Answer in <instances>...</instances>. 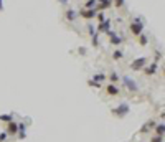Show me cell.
<instances>
[{
	"label": "cell",
	"instance_id": "20",
	"mask_svg": "<svg viewBox=\"0 0 165 142\" xmlns=\"http://www.w3.org/2000/svg\"><path fill=\"white\" fill-rule=\"evenodd\" d=\"M109 81L112 83V84H116V83L119 81V74H117L116 71H111V74H109Z\"/></svg>",
	"mask_w": 165,
	"mask_h": 142
},
{
	"label": "cell",
	"instance_id": "25",
	"mask_svg": "<svg viewBox=\"0 0 165 142\" xmlns=\"http://www.w3.org/2000/svg\"><path fill=\"white\" fill-rule=\"evenodd\" d=\"M162 56H163V55H162V51H155V58H154V61L158 63V61L162 60Z\"/></svg>",
	"mask_w": 165,
	"mask_h": 142
},
{
	"label": "cell",
	"instance_id": "22",
	"mask_svg": "<svg viewBox=\"0 0 165 142\" xmlns=\"http://www.w3.org/2000/svg\"><path fill=\"white\" fill-rule=\"evenodd\" d=\"M96 18H98V22H99V23H102V22H106V20H108V18H106V15L102 13V12H98V13H96Z\"/></svg>",
	"mask_w": 165,
	"mask_h": 142
},
{
	"label": "cell",
	"instance_id": "32",
	"mask_svg": "<svg viewBox=\"0 0 165 142\" xmlns=\"http://www.w3.org/2000/svg\"><path fill=\"white\" fill-rule=\"evenodd\" d=\"M2 3H3V0H0V12L3 10V5H2Z\"/></svg>",
	"mask_w": 165,
	"mask_h": 142
},
{
	"label": "cell",
	"instance_id": "1",
	"mask_svg": "<svg viewBox=\"0 0 165 142\" xmlns=\"http://www.w3.org/2000/svg\"><path fill=\"white\" fill-rule=\"evenodd\" d=\"M144 28H145V23H144V20L140 18V17H135V18L131 22V25H129V30H131V33L134 35V37L142 35Z\"/></svg>",
	"mask_w": 165,
	"mask_h": 142
},
{
	"label": "cell",
	"instance_id": "6",
	"mask_svg": "<svg viewBox=\"0 0 165 142\" xmlns=\"http://www.w3.org/2000/svg\"><path fill=\"white\" fill-rule=\"evenodd\" d=\"M142 71L147 74V76H154L157 71H158V63H150V64H145V66L142 68Z\"/></svg>",
	"mask_w": 165,
	"mask_h": 142
},
{
	"label": "cell",
	"instance_id": "13",
	"mask_svg": "<svg viewBox=\"0 0 165 142\" xmlns=\"http://www.w3.org/2000/svg\"><path fill=\"white\" fill-rule=\"evenodd\" d=\"M18 137L20 139H25L27 137V132H25V122H18Z\"/></svg>",
	"mask_w": 165,
	"mask_h": 142
},
{
	"label": "cell",
	"instance_id": "31",
	"mask_svg": "<svg viewBox=\"0 0 165 142\" xmlns=\"http://www.w3.org/2000/svg\"><path fill=\"white\" fill-rule=\"evenodd\" d=\"M58 2H60L61 5H68V3H69V0H58Z\"/></svg>",
	"mask_w": 165,
	"mask_h": 142
},
{
	"label": "cell",
	"instance_id": "17",
	"mask_svg": "<svg viewBox=\"0 0 165 142\" xmlns=\"http://www.w3.org/2000/svg\"><path fill=\"white\" fill-rule=\"evenodd\" d=\"M124 58V53L121 51V50H116L114 53H112V60L114 61H119V60H122Z\"/></svg>",
	"mask_w": 165,
	"mask_h": 142
},
{
	"label": "cell",
	"instance_id": "10",
	"mask_svg": "<svg viewBox=\"0 0 165 142\" xmlns=\"http://www.w3.org/2000/svg\"><path fill=\"white\" fill-rule=\"evenodd\" d=\"M96 30H98V33H106V32H109V30H111V20H106V22H102V23H99Z\"/></svg>",
	"mask_w": 165,
	"mask_h": 142
},
{
	"label": "cell",
	"instance_id": "7",
	"mask_svg": "<svg viewBox=\"0 0 165 142\" xmlns=\"http://www.w3.org/2000/svg\"><path fill=\"white\" fill-rule=\"evenodd\" d=\"M78 10H74V8H66V12H64V18H66V22L69 23H73L76 22V18H78Z\"/></svg>",
	"mask_w": 165,
	"mask_h": 142
},
{
	"label": "cell",
	"instance_id": "4",
	"mask_svg": "<svg viewBox=\"0 0 165 142\" xmlns=\"http://www.w3.org/2000/svg\"><path fill=\"white\" fill-rule=\"evenodd\" d=\"M147 64V58L145 56H140V58H135V60L131 63V69L132 71H142V68Z\"/></svg>",
	"mask_w": 165,
	"mask_h": 142
},
{
	"label": "cell",
	"instance_id": "16",
	"mask_svg": "<svg viewBox=\"0 0 165 142\" xmlns=\"http://www.w3.org/2000/svg\"><path fill=\"white\" fill-rule=\"evenodd\" d=\"M0 121L5 122V124H8V122L13 121V116H12V114H0Z\"/></svg>",
	"mask_w": 165,
	"mask_h": 142
},
{
	"label": "cell",
	"instance_id": "11",
	"mask_svg": "<svg viewBox=\"0 0 165 142\" xmlns=\"http://www.w3.org/2000/svg\"><path fill=\"white\" fill-rule=\"evenodd\" d=\"M109 43H111V45H114V46H119V45L124 43V38L119 37V35H114V37H111V38H109Z\"/></svg>",
	"mask_w": 165,
	"mask_h": 142
},
{
	"label": "cell",
	"instance_id": "27",
	"mask_svg": "<svg viewBox=\"0 0 165 142\" xmlns=\"http://www.w3.org/2000/svg\"><path fill=\"white\" fill-rule=\"evenodd\" d=\"M150 142H163V135H155L150 139Z\"/></svg>",
	"mask_w": 165,
	"mask_h": 142
},
{
	"label": "cell",
	"instance_id": "19",
	"mask_svg": "<svg viewBox=\"0 0 165 142\" xmlns=\"http://www.w3.org/2000/svg\"><path fill=\"white\" fill-rule=\"evenodd\" d=\"M92 79L98 81V83H102V81H106V74L104 73H96V74L92 76Z\"/></svg>",
	"mask_w": 165,
	"mask_h": 142
},
{
	"label": "cell",
	"instance_id": "3",
	"mask_svg": "<svg viewBox=\"0 0 165 142\" xmlns=\"http://www.w3.org/2000/svg\"><path fill=\"white\" fill-rule=\"evenodd\" d=\"M122 83H124V86H126L131 93H137V91H139V84L131 78V76H124V78H122Z\"/></svg>",
	"mask_w": 165,
	"mask_h": 142
},
{
	"label": "cell",
	"instance_id": "2",
	"mask_svg": "<svg viewBox=\"0 0 165 142\" xmlns=\"http://www.w3.org/2000/svg\"><path fill=\"white\" fill-rule=\"evenodd\" d=\"M129 111H131V106L127 103H121L117 108H112V114L116 117H119V119H122V117H126L129 114Z\"/></svg>",
	"mask_w": 165,
	"mask_h": 142
},
{
	"label": "cell",
	"instance_id": "5",
	"mask_svg": "<svg viewBox=\"0 0 165 142\" xmlns=\"http://www.w3.org/2000/svg\"><path fill=\"white\" fill-rule=\"evenodd\" d=\"M96 13L98 12L94 10V8H81L78 12V15L81 17V18H84V20H92V18H96Z\"/></svg>",
	"mask_w": 165,
	"mask_h": 142
},
{
	"label": "cell",
	"instance_id": "8",
	"mask_svg": "<svg viewBox=\"0 0 165 142\" xmlns=\"http://www.w3.org/2000/svg\"><path fill=\"white\" fill-rule=\"evenodd\" d=\"M17 132H18V122H15V121H12L7 124V134L8 135H17Z\"/></svg>",
	"mask_w": 165,
	"mask_h": 142
},
{
	"label": "cell",
	"instance_id": "18",
	"mask_svg": "<svg viewBox=\"0 0 165 142\" xmlns=\"http://www.w3.org/2000/svg\"><path fill=\"white\" fill-rule=\"evenodd\" d=\"M88 84H89L91 88H96V89H101V88H102V83H98L94 79H88Z\"/></svg>",
	"mask_w": 165,
	"mask_h": 142
},
{
	"label": "cell",
	"instance_id": "21",
	"mask_svg": "<svg viewBox=\"0 0 165 142\" xmlns=\"http://www.w3.org/2000/svg\"><path fill=\"white\" fill-rule=\"evenodd\" d=\"M96 3H98V0H86L82 8H96Z\"/></svg>",
	"mask_w": 165,
	"mask_h": 142
},
{
	"label": "cell",
	"instance_id": "28",
	"mask_svg": "<svg viewBox=\"0 0 165 142\" xmlns=\"http://www.w3.org/2000/svg\"><path fill=\"white\" fill-rule=\"evenodd\" d=\"M78 53H79V55H86L88 50L84 48V46H79V48H78Z\"/></svg>",
	"mask_w": 165,
	"mask_h": 142
},
{
	"label": "cell",
	"instance_id": "9",
	"mask_svg": "<svg viewBox=\"0 0 165 142\" xmlns=\"http://www.w3.org/2000/svg\"><path fill=\"white\" fill-rule=\"evenodd\" d=\"M106 93L109 94V96H119V88H117L116 84H112V83H109V84H106Z\"/></svg>",
	"mask_w": 165,
	"mask_h": 142
},
{
	"label": "cell",
	"instance_id": "12",
	"mask_svg": "<svg viewBox=\"0 0 165 142\" xmlns=\"http://www.w3.org/2000/svg\"><path fill=\"white\" fill-rule=\"evenodd\" d=\"M154 126H155V121H147V122L144 124V126L140 127V134H144V132H149V131H150V129L154 127Z\"/></svg>",
	"mask_w": 165,
	"mask_h": 142
},
{
	"label": "cell",
	"instance_id": "24",
	"mask_svg": "<svg viewBox=\"0 0 165 142\" xmlns=\"http://www.w3.org/2000/svg\"><path fill=\"white\" fill-rule=\"evenodd\" d=\"M124 3H126V0H114V5H116L117 8H122Z\"/></svg>",
	"mask_w": 165,
	"mask_h": 142
},
{
	"label": "cell",
	"instance_id": "14",
	"mask_svg": "<svg viewBox=\"0 0 165 142\" xmlns=\"http://www.w3.org/2000/svg\"><path fill=\"white\" fill-rule=\"evenodd\" d=\"M154 129H155L157 135H163V134H165V126H163V122H160V124H155V126H154Z\"/></svg>",
	"mask_w": 165,
	"mask_h": 142
},
{
	"label": "cell",
	"instance_id": "23",
	"mask_svg": "<svg viewBox=\"0 0 165 142\" xmlns=\"http://www.w3.org/2000/svg\"><path fill=\"white\" fill-rule=\"evenodd\" d=\"M91 38H92V46H99V33L96 32Z\"/></svg>",
	"mask_w": 165,
	"mask_h": 142
},
{
	"label": "cell",
	"instance_id": "30",
	"mask_svg": "<svg viewBox=\"0 0 165 142\" xmlns=\"http://www.w3.org/2000/svg\"><path fill=\"white\" fill-rule=\"evenodd\" d=\"M106 35H108V37L111 38V37H114V35H117V33H116L114 30H109V32H106Z\"/></svg>",
	"mask_w": 165,
	"mask_h": 142
},
{
	"label": "cell",
	"instance_id": "29",
	"mask_svg": "<svg viewBox=\"0 0 165 142\" xmlns=\"http://www.w3.org/2000/svg\"><path fill=\"white\" fill-rule=\"evenodd\" d=\"M88 30H89V35H91V37H92L94 33H96V28H94V27H91V25H88Z\"/></svg>",
	"mask_w": 165,
	"mask_h": 142
},
{
	"label": "cell",
	"instance_id": "15",
	"mask_svg": "<svg viewBox=\"0 0 165 142\" xmlns=\"http://www.w3.org/2000/svg\"><path fill=\"white\" fill-rule=\"evenodd\" d=\"M139 45L140 46H145V45H149V38H147V35L145 33H142V35H139Z\"/></svg>",
	"mask_w": 165,
	"mask_h": 142
},
{
	"label": "cell",
	"instance_id": "26",
	"mask_svg": "<svg viewBox=\"0 0 165 142\" xmlns=\"http://www.w3.org/2000/svg\"><path fill=\"white\" fill-rule=\"evenodd\" d=\"M7 139H8V134H7V131H5V132H0V142H5Z\"/></svg>",
	"mask_w": 165,
	"mask_h": 142
}]
</instances>
